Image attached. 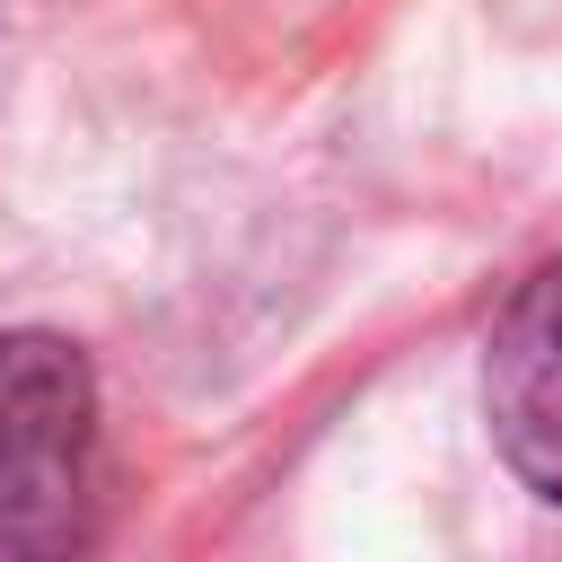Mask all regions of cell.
Listing matches in <instances>:
<instances>
[{"label": "cell", "instance_id": "6da1fadb", "mask_svg": "<svg viewBox=\"0 0 562 562\" xmlns=\"http://www.w3.org/2000/svg\"><path fill=\"white\" fill-rule=\"evenodd\" d=\"M97 501V369L70 334H0V553H70Z\"/></svg>", "mask_w": 562, "mask_h": 562}, {"label": "cell", "instance_id": "7a4b0ae2", "mask_svg": "<svg viewBox=\"0 0 562 562\" xmlns=\"http://www.w3.org/2000/svg\"><path fill=\"white\" fill-rule=\"evenodd\" d=\"M483 422L509 474L562 509V246L509 290L483 342Z\"/></svg>", "mask_w": 562, "mask_h": 562}]
</instances>
